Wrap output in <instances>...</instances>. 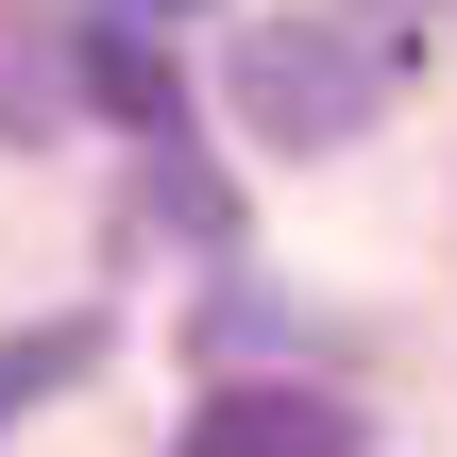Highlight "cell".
I'll list each match as a JSON object with an SVG mask.
<instances>
[{
	"label": "cell",
	"instance_id": "cell-2",
	"mask_svg": "<svg viewBox=\"0 0 457 457\" xmlns=\"http://www.w3.org/2000/svg\"><path fill=\"white\" fill-rule=\"evenodd\" d=\"M187 457H356V407H322V390H237V407H204Z\"/></svg>",
	"mask_w": 457,
	"mask_h": 457
},
{
	"label": "cell",
	"instance_id": "cell-1",
	"mask_svg": "<svg viewBox=\"0 0 457 457\" xmlns=\"http://www.w3.org/2000/svg\"><path fill=\"white\" fill-rule=\"evenodd\" d=\"M237 102H254V136L339 153V136H356V51H339V34H254V51H237Z\"/></svg>",
	"mask_w": 457,
	"mask_h": 457
},
{
	"label": "cell",
	"instance_id": "cell-3",
	"mask_svg": "<svg viewBox=\"0 0 457 457\" xmlns=\"http://www.w3.org/2000/svg\"><path fill=\"white\" fill-rule=\"evenodd\" d=\"M85 68H102V102H119V119H170V68H136V51H119V34H102V51H85Z\"/></svg>",
	"mask_w": 457,
	"mask_h": 457
},
{
	"label": "cell",
	"instance_id": "cell-4",
	"mask_svg": "<svg viewBox=\"0 0 457 457\" xmlns=\"http://www.w3.org/2000/svg\"><path fill=\"white\" fill-rule=\"evenodd\" d=\"M153 17H187V0H153Z\"/></svg>",
	"mask_w": 457,
	"mask_h": 457
}]
</instances>
